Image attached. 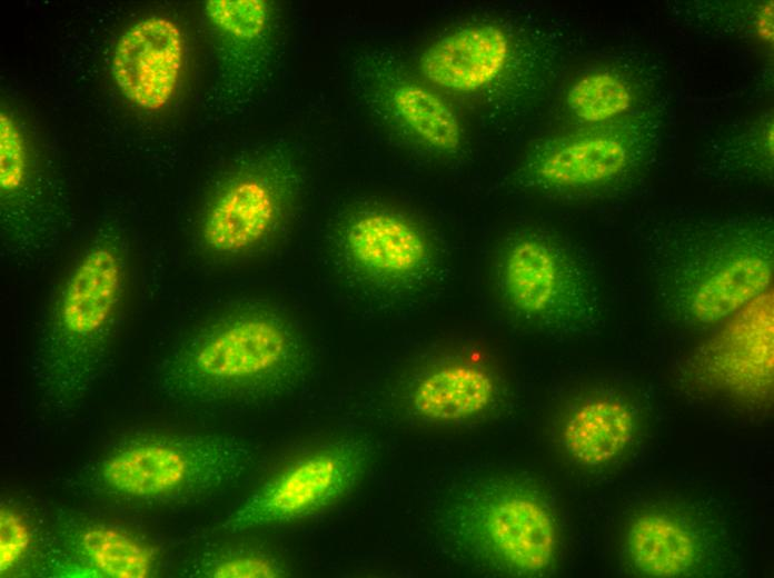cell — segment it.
<instances>
[{
	"mask_svg": "<svg viewBox=\"0 0 774 578\" xmlns=\"http://www.w3.org/2000/svg\"><path fill=\"white\" fill-rule=\"evenodd\" d=\"M309 369V350L282 313L248 305L186 335L156 369L169 399L210 408L249 406L291 392Z\"/></svg>",
	"mask_w": 774,
	"mask_h": 578,
	"instance_id": "cell-1",
	"label": "cell"
},
{
	"mask_svg": "<svg viewBox=\"0 0 774 578\" xmlns=\"http://www.w3.org/2000/svg\"><path fill=\"white\" fill-rule=\"evenodd\" d=\"M129 261L103 237L70 265L48 301L37 333L33 375L43 405L69 412L105 369L125 311Z\"/></svg>",
	"mask_w": 774,
	"mask_h": 578,
	"instance_id": "cell-2",
	"label": "cell"
},
{
	"mask_svg": "<svg viewBox=\"0 0 774 578\" xmlns=\"http://www.w3.org/2000/svg\"><path fill=\"white\" fill-rule=\"evenodd\" d=\"M255 450L219 435H142L107 450L80 475L86 490L138 504H178L235 486L257 466Z\"/></svg>",
	"mask_w": 774,
	"mask_h": 578,
	"instance_id": "cell-3",
	"label": "cell"
},
{
	"mask_svg": "<svg viewBox=\"0 0 774 578\" xmlns=\"http://www.w3.org/2000/svg\"><path fill=\"white\" fill-rule=\"evenodd\" d=\"M704 236L667 250L653 271L659 307L692 328H714L773 282L768 230L740 226Z\"/></svg>",
	"mask_w": 774,
	"mask_h": 578,
	"instance_id": "cell-4",
	"label": "cell"
},
{
	"mask_svg": "<svg viewBox=\"0 0 774 578\" xmlns=\"http://www.w3.org/2000/svg\"><path fill=\"white\" fill-rule=\"evenodd\" d=\"M445 529L456 547L494 572L535 576L554 562L555 519L525 486L488 479L459 492L445 516Z\"/></svg>",
	"mask_w": 774,
	"mask_h": 578,
	"instance_id": "cell-5",
	"label": "cell"
},
{
	"mask_svg": "<svg viewBox=\"0 0 774 578\" xmlns=\"http://www.w3.org/2000/svg\"><path fill=\"white\" fill-rule=\"evenodd\" d=\"M494 272L499 299L517 320L569 329L592 325L601 316V297L588 271L543 237L510 239Z\"/></svg>",
	"mask_w": 774,
	"mask_h": 578,
	"instance_id": "cell-6",
	"label": "cell"
},
{
	"mask_svg": "<svg viewBox=\"0 0 774 578\" xmlns=\"http://www.w3.org/2000/svg\"><path fill=\"white\" fill-rule=\"evenodd\" d=\"M371 458L361 438H343L291 461L254 490L222 522L237 534L294 522L333 506L358 482Z\"/></svg>",
	"mask_w": 774,
	"mask_h": 578,
	"instance_id": "cell-7",
	"label": "cell"
},
{
	"mask_svg": "<svg viewBox=\"0 0 774 578\" xmlns=\"http://www.w3.org/2000/svg\"><path fill=\"white\" fill-rule=\"evenodd\" d=\"M295 191L294 172L281 162H261L239 171L222 183L204 211V247L222 258L264 247L287 218Z\"/></svg>",
	"mask_w": 774,
	"mask_h": 578,
	"instance_id": "cell-8",
	"label": "cell"
},
{
	"mask_svg": "<svg viewBox=\"0 0 774 578\" xmlns=\"http://www.w3.org/2000/svg\"><path fill=\"white\" fill-rule=\"evenodd\" d=\"M338 247L348 277L378 292L418 289L435 272L434 251L425 232L388 209L353 213L341 228Z\"/></svg>",
	"mask_w": 774,
	"mask_h": 578,
	"instance_id": "cell-9",
	"label": "cell"
},
{
	"mask_svg": "<svg viewBox=\"0 0 774 578\" xmlns=\"http://www.w3.org/2000/svg\"><path fill=\"white\" fill-rule=\"evenodd\" d=\"M773 298L770 289L712 328L688 361L697 383L751 402L772 397Z\"/></svg>",
	"mask_w": 774,
	"mask_h": 578,
	"instance_id": "cell-10",
	"label": "cell"
},
{
	"mask_svg": "<svg viewBox=\"0 0 774 578\" xmlns=\"http://www.w3.org/2000/svg\"><path fill=\"white\" fill-rule=\"evenodd\" d=\"M185 57L180 27L170 18L149 16L118 38L111 57L112 78L132 104L161 110L177 92Z\"/></svg>",
	"mask_w": 774,
	"mask_h": 578,
	"instance_id": "cell-11",
	"label": "cell"
},
{
	"mask_svg": "<svg viewBox=\"0 0 774 578\" xmlns=\"http://www.w3.org/2000/svg\"><path fill=\"white\" fill-rule=\"evenodd\" d=\"M497 396L498 381L489 367L462 357L438 359L419 367L401 392L408 413L438 425L479 417Z\"/></svg>",
	"mask_w": 774,
	"mask_h": 578,
	"instance_id": "cell-12",
	"label": "cell"
},
{
	"mask_svg": "<svg viewBox=\"0 0 774 578\" xmlns=\"http://www.w3.org/2000/svg\"><path fill=\"white\" fill-rule=\"evenodd\" d=\"M634 157V147L618 132L573 136L542 148L527 165V177L546 190H595L624 178Z\"/></svg>",
	"mask_w": 774,
	"mask_h": 578,
	"instance_id": "cell-13",
	"label": "cell"
},
{
	"mask_svg": "<svg viewBox=\"0 0 774 578\" xmlns=\"http://www.w3.org/2000/svg\"><path fill=\"white\" fill-rule=\"evenodd\" d=\"M512 41L495 24L457 29L433 42L421 54L424 77L439 88L474 93L493 84L512 59Z\"/></svg>",
	"mask_w": 774,
	"mask_h": 578,
	"instance_id": "cell-14",
	"label": "cell"
},
{
	"mask_svg": "<svg viewBox=\"0 0 774 578\" xmlns=\"http://www.w3.org/2000/svg\"><path fill=\"white\" fill-rule=\"evenodd\" d=\"M635 432L636 416L627 400L596 393L569 407L562 420L559 438L575 462L596 467L621 456Z\"/></svg>",
	"mask_w": 774,
	"mask_h": 578,
	"instance_id": "cell-15",
	"label": "cell"
},
{
	"mask_svg": "<svg viewBox=\"0 0 774 578\" xmlns=\"http://www.w3.org/2000/svg\"><path fill=\"white\" fill-rule=\"evenodd\" d=\"M61 539L71 558L99 577L145 578L156 565L153 549L118 526L71 522Z\"/></svg>",
	"mask_w": 774,
	"mask_h": 578,
	"instance_id": "cell-16",
	"label": "cell"
},
{
	"mask_svg": "<svg viewBox=\"0 0 774 578\" xmlns=\"http://www.w3.org/2000/svg\"><path fill=\"white\" fill-rule=\"evenodd\" d=\"M626 548L636 569L652 577L681 576L698 556L695 536L662 512L638 516L628 528Z\"/></svg>",
	"mask_w": 774,
	"mask_h": 578,
	"instance_id": "cell-17",
	"label": "cell"
},
{
	"mask_svg": "<svg viewBox=\"0 0 774 578\" xmlns=\"http://www.w3.org/2000/svg\"><path fill=\"white\" fill-rule=\"evenodd\" d=\"M389 104L397 120L418 140L438 152H455L462 127L454 110L436 93L411 82L395 86Z\"/></svg>",
	"mask_w": 774,
	"mask_h": 578,
	"instance_id": "cell-18",
	"label": "cell"
},
{
	"mask_svg": "<svg viewBox=\"0 0 774 578\" xmlns=\"http://www.w3.org/2000/svg\"><path fill=\"white\" fill-rule=\"evenodd\" d=\"M634 101L629 84L618 74L596 70L578 78L568 89L569 111L586 123L615 120L631 110Z\"/></svg>",
	"mask_w": 774,
	"mask_h": 578,
	"instance_id": "cell-19",
	"label": "cell"
},
{
	"mask_svg": "<svg viewBox=\"0 0 774 578\" xmlns=\"http://www.w3.org/2000/svg\"><path fill=\"white\" fill-rule=\"evenodd\" d=\"M202 578H282L286 565L275 555L255 548H228L199 557L189 570Z\"/></svg>",
	"mask_w": 774,
	"mask_h": 578,
	"instance_id": "cell-20",
	"label": "cell"
},
{
	"mask_svg": "<svg viewBox=\"0 0 774 578\" xmlns=\"http://www.w3.org/2000/svg\"><path fill=\"white\" fill-rule=\"evenodd\" d=\"M205 13L218 31L242 43L262 39L271 20L270 6L264 0H208Z\"/></svg>",
	"mask_w": 774,
	"mask_h": 578,
	"instance_id": "cell-21",
	"label": "cell"
},
{
	"mask_svg": "<svg viewBox=\"0 0 774 578\" xmlns=\"http://www.w3.org/2000/svg\"><path fill=\"white\" fill-rule=\"evenodd\" d=\"M28 152L21 130L4 110L0 112V189L9 202L23 196L30 185Z\"/></svg>",
	"mask_w": 774,
	"mask_h": 578,
	"instance_id": "cell-22",
	"label": "cell"
},
{
	"mask_svg": "<svg viewBox=\"0 0 774 578\" xmlns=\"http://www.w3.org/2000/svg\"><path fill=\"white\" fill-rule=\"evenodd\" d=\"M32 544L31 527L16 508L1 505L0 509V572L17 570L29 555Z\"/></svg>",
	"mask_w": 774,
	"mask_h": 578,
	"instance_id": "cell-23",
	"label": "cell"
},
{
	"mask_svg": "<svg viewBox=\"0 0 774 578\" xmlns=\"http://www.w3.org/2000/svg\"><path fill=\"white\" fill-rule=\"evenodd\" d=\"M754 29L760 39L773 42V1H767L756 12Z\"/></svg>",
	"mask_w": 774,
	"mask_h": 578,
	"instance_id": "cell-24",
	"label": "cell"
}]
</instances>
